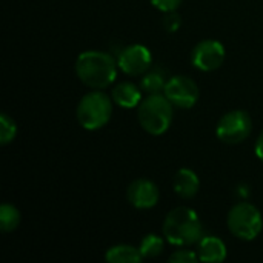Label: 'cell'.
<instances>
[{
  "label": "cell",
  "mask_w": 263,
  "mask_h": 263,
  "mask_svg": "<svg viewBox=\"0 0 263 263\" xmlns=\"http://www.w3.org/2000/svg\"><path fill=\"white\" fill-rule=\"evenodd\" d=\"M79 80L92 89H105L117 79V59L109 52L89 49L79 54L74 65Z\"/></svg>",
  "instance_id": "1"
},
{
  "label": "cell",
  "mask_w": 263,
  "mask_h": 263,
  "mask_svg": "<svg viewBox=\"0 0 263 263\" xmlns=\"http://www.w3.org/2000/svg\"><path fill=\"white\" fill-rule=\"evenodd\" d=\"M163 237L176 247H191L203 237V223L199 214L190 206H177L163 220Z\"/></svg>",
  "instance_id": "2"
},
{
  "label": "cell",
  "mask_w": 263,
  "mask_h": 263,
  "mask_svg": "<svg viewBox=\"0 0 263 263\" xmlns=\"http://www.w3.org/2000/svg\"><path fill=\"white\" fill-rule=\"evenodd\" d=\"M173 108L165 94H148L137 106V120L148 134L162 136L173 123Z\"/></svg>",
  "instance_id": "3"
},
{
  "label": "cell",
  "mask_w": 263,
  "mask_h": 263,
  "mask_svg": "<svg viewBox=\"0 0 263 263\" xmlns=\"http://www.w3.org/2000/svg\"><path fill=\"white\" fill-rule=\"evenodd\" d=\"M112 97L100 89L86 92L76 109L80 126L86 131H97L108 125L112 116Z\"/></svg>",
  "instance_id": "4"
},
{
  "label": "cell",
  "mask_w": 263,
  "mask_h": 263,
  "mask_svg": "<svg viewBox=\"0 0 263 263\" xmlns=\"http://www.w3.org/2000/svg\"><path fill=\"white\" fill-rule=\"evenodd\" d=\"M227 225L234 237L245 242H251L262 233V213L250 202H239L230 210Z\"/></svg>",
  "instance_id": "5"
},
{
  "label": "cell",
  "mask_w": 263,
  "mask_h": 263,
  "mask_svg": "<svg viewBox=\"0 0 263 263\" xmlns=\"http://www.w3.org/2000/svg\"><path fill=\"white\" fill-rule=\"evenodd\" d=\"M253 131V120L243 109H233L222 116L216 126V136L219 140L228 145L242 143L250 137Z\"/></svg>",
  "instance_id": "6"
},
{
  "label": "cell",
  "mask_w": 263,
  "mask_h": 263,
  "mask_svg": "<svg viewBox=\"0 0 263 263\" xmlns=\"http://www.w3.org/2000/svg\"><path fill=\"white\" fill-rule=\"evenodd\" d=\"M163 94L173 103L174 108H180V109L193 108L200 96L197 83L186 76L170 77L165 85Z\"/></svg>",
  "instance_id": "7"
},
{
  "label": "cell",
  "mask_w": 263,
  "mask_h": 263,
  "mask_svg": "<svg viewBox=\"0 0 263 263\" xmlns=\"http://www.w3.org/2000/svg\"><path fill=\"white\" fill-rule=\"evenodd\" d=\"M225 46L214 39H206L199 42L191 51V63L194 68L203 72H211L219 69L225 62Z\"/></svg>",
  "instance_id": "8"
},
{
  "label": "cell",
  "mask_w": 263,
  "mask_h": 263,
  "mask_svg": "<svg viewBox=\"0 0 263 263\" xmlns=\"http://www.w3.org/2000/svg\"><path fill=\"white\" fill-rule=\"evenodd\" d=\"M117 65L126 76H143L153 65V55L151 51L140 43L128 45L117 54Z\"/></svg>",
  "instance_id": "9"
},
{
  "label": "cell",
  "mask_w": 263,
  "mask_h": 263,
  "mask_svg": "<svg viewBox=\"0 0 263 263\" xmlns=\"http://www.w3.org/2000/svg\"><path fill=\"white\" fill-rule=\"evenodd\" d=\"M126 199L136 210H151L159 203L160 191L154 182L148 179H136L126 190Z\"/></svg>",
  "instance_id": "10"
},
{
  "label": "cell",
  "mask_w": 263,
  "mask_h": 263,
  "mask_svg": "<svg viewBox=\"0 0 263 263\" xmlns=\"http://www.w3.org/2000/svg\"><path fill=\"white\" fill-rule=\"evenodd\" d=\"M197 256L200 262L219 263L227 259L228 250L222 239L216 236H203L197 243Z\"/></svg>",
  "instance_id": "11"
},
{
  "label": "cell",
  "mask_w": 263,
  "mask_h": 263,
  "mask_svg": "<svg viewBox=\"0 0 263 263\" xmlns=\"http://www.w3.org/2000/svg\"><path fill=\"white\" fill-rule=\"evenodd\" d=\"M112 102L125 109L137 108L142 102V88L133 82H120L111 91Z\"/></svg>",
  "instance_id": "12"
},
{
  "label": "cell",
  "mask_w": 263,
  "mask_h": 263,
  "mask_svg": "<svg viewBox=\"0 0 263 263\" xmlns=\"http://www.w3.org/2000/svg\"><path fill=\"white\" fill-rule=\"evenodd\" d=\"M173 188H174V193L180 199L190 200V199L196 197L200 190L199 176L190 168H182L176 173V176L173 179Z\"/></svg>",
  "instance_id": "13"
},
{
  "label": "cell",
  "mask_w": 263,
  "mask_h": 263,
  "mask_svg": "<svg viewBox=\"0 0 263 263\" xmlns=\"http://www.w3.org/2000/svg\"><path fill=\"white\" fill-rule=\"evenodd\" d=\"M105 260L108 263H140L143 260V256L139 250V247L133 245H114L106 250Z\"/></svg>",
  "instance_id": "14"
},
{
  "label": "cell",
  "mask_w": 263,
  "mask_h": 263,
  "mask_svg": "<svg viewBox=\"0 0 263 263\" xmlns=\"http://www.w3.org/2000/svg\"><path fill=\"white\" fill-rule=\"evenodd\" d=\"M168 82L166 72L162 68H149L140 79V88L146 94H159L163 92L165 85Z\"/></svg>",
  "instance_id": "15"
},
{
  "label": "cell",
  "mask_w": 263,
  "mask_h": 263,
  "mask_svg": "<svg viewBox=\"0 0 263 263\" xmlns=\"http://www.w3.org/2000/svg\"><path fill=\"white\" fill-rule=\"evenodd\" d=\"M22 222L20 211L11 205V203H3L0 206V230L3 233H12L18 228Z\"/></svg>",
  "instance_id": "16"
},
{
  "label": "cell",
  "mask_w": 263,
  "mask_h": 263,
  "mask_svg": "<svg viewBox=\"0 0 263 263\" xmlns=\"http://www.w3.org/2000/svg\"><path fill=\"white\" fill-rule=\"evenodd\" d=\"M165 237H160L157 234H148L142 239L139 250L143 256V259H154L160 256L165 250Z\"/></svg>",
  "instance_id": "17"
},
{
  "label": "cell",
  "mask_w": 263,
  "mask_h": 263,
  "mask_svg": "<svg viewBox=\"0 0 263 263\" xmlns=\"http://www.w3.org/2000/svg\"><path fill=\"white\" fill-rule=\"evenodd\" d=\"M17 136V125L8 114H0V143L8 145Z\"/></svg>",
  "instance_id": "18"
},
{
  "label": "cell",
  "mask_w": 263,
  "mask_h": 263,
  "mask_svg": "<svg viewBox=\"0 0 263 263\" xmlns=\"http://www.w3.org/2000/svg\"><path fill=\"white\" fill-rule=\"evenodd\" d=\"M197 260H199L197 251H191V250H177L170 256L171 263H193Z\"/></svg>",
  "instance_id": "19"
},
{
  "label": "cell",
  "mask_w": 263,
  "mask_h": 263,
  "mask_svg": "<svg viewBox=\"0 0 263 263\" xmlns=\"http://www.w3.org/2000/svg\"><path fill=\"white\" fill-rule=\"evenodd\" d=\"M163 26L168 32H177L182 26V17L177 11L165 12L163 17Z\"/></svg>",
  "instance_id": "20"
},
{
  "label": "cell",
  "mask_w": 263,
  "mask_h": 263,
  "mask_svg": "<svg viewBox=\"0 0 263 263\" xmlns=\"http://www.w3.org/2000/svg\"><path fill=\"white\" fill-rule=\"evenodd\" d=\"M149 2L159 11H162V12H171V11H177L183 0H149Z\"/></svg>",
  "instance_id": "21"
},
{
  "label": "cell",
  "mask_w": 263,
  "mask_h": 263,
  "mask_svg": "<svg viewBox=\"0 0 263 263\" xmlns=\"http://www.w3.org/2000/svg\"><path fill=\"white\" fill-rule=\"evenodd\" d=\"M254 153L257 156V159L263 162V131L259 134L257 140H256V145H254Z\"/></svg>",
  "instance_id": "22"
}]
</instances>
